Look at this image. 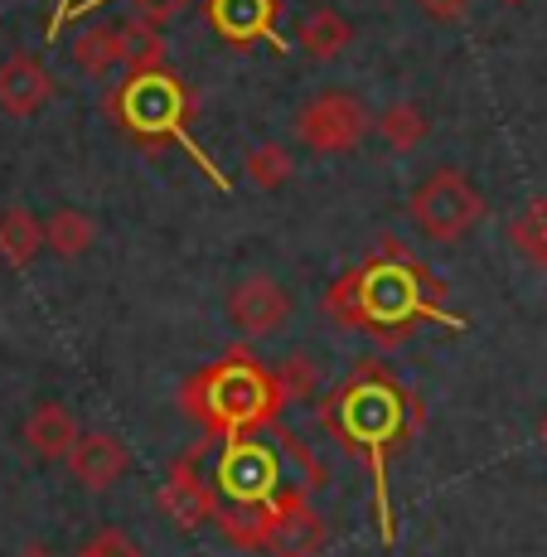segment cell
Wrapping results in <instances>:
<instances>
[{"label": "cell", "instance_id": "obj_27", "mask_svg": "<svg viewBox=\"0 0 547 557\" xmlns=\"http://www.w3.org/2000/svg\"><path fill=\"white\" fill-rule=\"evenodd\" d=\"M78 5H83V0H59V5H53V15H49V39H59L69 20H78Z\"/></svg>", "mask_w": 547, "mask_h": 557}, {"label": "cell", "instance_id": "obj_18", "mask_svg": "<svg viewBox=\"0 0 547 557\" xmlns=\"http://www.w3.org/2000/svg\"><path fill=\"white\" fill-rule=\"evenodd\" d=\"M45 248V223L29 209H5L0 213V262L29 267Z\"/></svg>", "mask_w": 547, "mask_h": 557}, {"label": "cell", "instance_id": "obj_21", "mask_svg": "<svg viewBox=\"0 0 547 557\" xmlns=\"http://www.w3.org/2000/svg\"><path fill=\"white\" fill-rule=\"evenodd\" d=\"M98 243V223L83 209H59L45 219V248H53L59 257H83Z\"/></svg>", "mask_w": 547, "mask_h": 557}, {"label": "cell", "instance_id": "obj_29", "mask_svg": "<svg viewBox=\"0 0 547 557\" xmlns=\"http://www.w3.org/2000/svg\"><path fill=\"white\" fill-rule=\"evenodd\" d=\"M20 557H49L45 548H25V553H20Z\"/></svg>", "mask_w": 547, "mask_h": 557}, {"label": "cell", "instance_id": "obj_8", "mask_svg": "<svg viewBox=\"0 0 547 557\" xmlns=\"http://www.w3.org/2000/svg\"><path fill=\"white\" fill-rule=\"evenodd\" d=\"M330 548V529L320 509L310 505L306 485H286L272 499V557H320Z\"/></svg>", "mask_w": 547, "mask_h": 557}, {"label": "cell", "instance_id": "obj_22", "mask_svg": "<svg viewBox=\"0 0 547 557\" xmlns=\"http://www.w3.org/2000/svg\"><path fill=\"white\" fill-rule=\"evenodd\" d=\"M243 170H248V185L252 189H286L296 180V160L286 146H276V141H266V146H252L248 160H243Z\"/></svg>", "mask_w": 547, "mask_h": 557}, {"label": "cell", "instance_id": "obj_9", "mask_svg": "<svg viewBox=\"0 0 547 557\" xmlns=\"http://www.w3.org/2000/svg\"><path fill=\"white\" fill-rule=\"evenodd\" d=\"M228 320H233V330H243L248 339L276 335V330H286V320H291V296H286L282 282H272V276H262V272L243 276L228 292Z\"/></svg>", "mask_w": 547, "mask_h": 557}, {"label": "cell", "instance_id": "obj_26", "mask_svg": "<svg viewBox=\"0 0 547 557\" xmlns=\"http://www.w3.org/2000/svg\"><path fill=\"white\" fill-rule=\"evenodd\" d=\"M92 5H107V0H83V5H78V15H88ZM175 5H179V0H146V10H141V15H150V20H156V25H160V20H165Z\"/></svg>", "mask_w": 547, "mask_h": 557}, {"label": "cell", "instance_id": "obj_5", "mask_svg": "<svg viewBox=\"0 0 547 557\" xmlns=\"http://www.w3.org/2000/svg\"><path fill=\"white\" fill-rule=\"evenodd\" d=\"M489 203L480 195V185L456 165H442L412 189L407 199V219L422 238L432 243H460L465 233H475L485 223Z\"/></svg>", "mask_w": 547, "mask_h": 557}, {"label": "cell", "instance_id": "obj_13", "mask_svg": "<svg viewBox=\"0 0 547 557\" xmlns=\"http://www.w3.org/2000/svg\"><path fill=\"white\" fill-rule=\"evenodd\" d=\"M78 436H83L78 417H73L63 403H45L25 417V446L39 460H69V451L78 446Z\"/></svg>", "mask_w": 547, "mask_h": 557}, {"label": "cell", "instance_id": "obj_11", "mask_svg": "<svg viewBox=\"0 0 547 557\" xmlns=\"http://www.w3.org/2000/svg\"><path fill=\"white\" fill-rule=\"evenodd\" d=\"M53 92H59V83H53V73L35 53H10V59L0 63V112L5 116L45 112L53 102Z\"/></svg>", "mask_w": 547, "mask_h": 557}, {"label": "cell", "instance_id": "obj_14", "mask_svg": "<svg viewBox=\"0 0 547 557\" xmlns=\"http://www.w3.org/2000/svg\"><path fill=\"white\" fill-rule=\"evenodd\" d=\"M296 45H300V53H310L315 63H330V59H339V53L353 45V25L339 15V10L315 5V10H306V15H300Z\"/></svg>", "mask_w": 547, "mask_h": 557}, {"label": "cell", "instance_id": "obj_2", "mask_svg": "<svg viewBox=\"0 0 547 557\" xmlns=\"http://www.w3.org/2000/svg\"><path fill=\"white\" fill-rule=\"evenodd\" d=\"M325 315L345 330H363L373 339L402 345L417 325L465 330V320L446 310V286L402 248L398 238H383V252L369 262L339 272L325 286Z\"/></svg>", "mask_w": 547, "mask_h": 557}, {"label": "cell", "instance_id": "obj_20", "mask_svg": "<svg viewBox=\"0 0 547 557\" xmlns=\"http://www.w3.org/2000/svg\"><path fill=\"white\" fill-rule=\"evenodd\" d=\"M509 243L519 248V257L529 267H543L547 272V199H529L519 213L509 219Z\"/></svg>", "mask_w": 547, "mask_h": 557}, {"label": "cell", "instance_id": "obj_16", "mask_svg": "<svg viewBox=\"0 0 547 557\" xmlns=\"http://www.w3.org/2000/svg\"><path fill=\"white\" fill-rule=\"evenodd\" d=\"M69 59L78 63L88 78H112L116 69H126V53H122V29L116 25H92L73 39Z\"/></svg>", "mask_w": 547, "mask_h": 557}, {"label": "cell", "instance_id": "obj_17", "mask_svg": "<svg viewBox=\"0 0 547 557\" xmlns=\"http://www.w3.org/2000/svg\"><path fill=\"white\" fill-rule=\"evenodd\" d=\"M373 132L383 136V146H388V151L412 156L417 146L432 136V116H426L417 102H393V107H383V112L373 116Z\"/></svg>", "mask_w": 547, "mask_h": 557}, {"label": "cell", "instance_id": "obj_1", "mask_svg": "<svg viewBox=\"0 0 547 557\" xmlns=\"http://www.w3.org/2000/svg\"><path fill=\"white\" fill-rule=\"evenodd\" d=\"M320 422H325V432L335 436L349 456L363 460V470H369V480H373V505H378V533L393 548V543H398V519H393V495H388V460L398 456L417 436V426L426 422L422 398L407 388L398 373L363 359L325 398Z\"/></svg>", "mask_w": 547, "mask_h": 557}, {"label": "cell", "instance_id": "obj_19", "mask_svg": "<svg viewBox=\"0 0 547 557\" xmlns=\"http://www.w3.org/2000/svg\"><path fill=\"white\" fill-rule=\"evenodd\" d=\"M122 53H126V73H150V69H165V35L150 15H132L122 20Z\"/></svg>", "mask_w": 547, "mask_h": 557}, {"label": "cell", "instance_id": "obj_23", "mask_svg": "<svg viewBox=\"0 0 547 557\" xmlns=\"http://www.w3.org/2000/svg\"><path fill=\"white\" fill-rule=\"evenodd\" d=\"M276 379H282V388H286V403H300V398H310V393L320 388V363H310V359H286L282 369H276Z\"/></svg>", "mask_w": 547, "mask_h": 557}, {"label": "cell", "instance_id": "obj_28", "mask_svg": "<svg viewBox=\"0 0 547 557\" xmlns=\"http://www.w3.org/2000/svg\"><path fill=\"white\" fill-rule=\"evenodd\" d=\"M538 442H543V451H547V412H543V422H538Z\"/></svg>", "mask_w": 547, "mask_h": 557}, {"label": "cell", "instance_id": "obj_6", "mask_svg": "<svg viewBox=\"0 0 547 557\" xmlns=\"http://www.w3.org/2000/svg\"><path fill=\"white\" fill-rule=\"evenodd\" d=\"M369 132H373V112L363 107V98H353L345 88L315 92L296 112V141L315 156H349Z\"/></svg>", "mask_w": 547, "mask_h": 557}, {"label": "cell", "instance_id": "obj_10", "mask_svg": "<svg viewBox=\"0 0 547 557\" xmlns=\"http://www.w3.org/2000/svg\"><path fill=\"white\" fill-rule=\"evenodd\" d=\"M203 15H209L213 35L233 49H252L262 39H272V49H286V39L276 35L282 0H203Z\"/></svg>", "mask_w": 547, "mask_h": 557}, {"label": "cell", "instance_id": "obj_3", "mask_svg": "<svg viewBox=\"0 0 547 557\" xmlns=\"http://www.w3.org/2000/svg\"><path fill=\"white\" fill-rule=\"evenodd\" d=\"M179 407H185L189 422L203 426V436L233 442V436H252L282 422L286 388L276 369H266L257 355L228 349L223 359L203 363L199 373L179 383Z\"/></svg>", "mask_w": 547, "mask_h": 557}, {"label": "cell", "instance_id": "obj_25", "mask_svg": "<svg viewBox=\"0 0 547 557\" xmlns=\"http://www.w3.org/2000/svg\"><path fill=\"white\" fill-rule=\"evenodd\" d=\"M422 15H432L436 25H456V20L470 15V0H417Z\"/></svg>", "mask_w": 547, "mask_h": 557}, {"label": "cell", "instance_id": "obj_24", "mask_svg": "<svg viewBox=\"0 0 547 557\" xmlns=\"http://www.w3.org/2000/svg\"><path fill=\"white\" fill-rule=\"evenodd\" d=\"M78 557H141V548H136L132 539H126L122 529H102L98 539L88 543V548H83Z\"/></svg>", "mask_w": 547, "mask_h": 557}, {"label": "cell", "instance_id": "obj_12", "mask_svg": "<svg viewBox=\"0 0 547 557\" xmlns=\"http://www.w3.org/2000/svg\"><path fill=\"white\" fill-rule=\"evenodd\" d=\"M126 470H132V451L107 432H83L78 446L69 451V475L83 490H112Z\"/></svg>", "mask_w": 547, "mask_h": 557}, {"label": "cell", "instance_id": "obj_30", "mask_svg": "<svg viewBox=\"0 0 547 557\" xmlns=\"http://www.w3.org/2000/svg\"><path fill=\"white\" fill-rule=\"evenodd\" d=\"M499 5H529V0H499Z\"/></svg>", "mask_w": 547, "mask_h": 557}, {"label": "cell", "instance_id": "obj_4", "mask_svg": "<svg viewBox=\"0 0 547 557\" xmlns=\"http://www.w3.org/2000/svg\"><path fill=\"white\" fill-rule=\"evenodd\" d=\"M107 116H112V122L122 126L126 136H136V141H146V146L179 141V151H185V156L203 170V175L213 180V189H233V185H228V175H223V170L199 151L195 136L185 132L189 88H185V83H179L170 69L132 73V78H126L116 92H107Z\"/></svg>", "mask_w": 547, "mask_h": 557}, {"label": "cell", "instance_id": "obj_15", "mask_svg": "<svg viewBox=\"0 0 547 557\" xmlns=\"http://www.w3.org/2000/svg\"><path fill=\"white\" fill-rule=\"evenodd\" d=\"M213 529L223 533V543L238 553H266L272 548V505H223L213 513Z\"/></svg>", "mask_w": 547, "mask_h": 557}, {"label": "cell", "instance_id": "obj_7", "mask_svg": "<svg viewBox=\"0 0 547 557\" xmlns=\"http://www.w3.org/2000/svg\"><path fill=\"white\" fill-rule=\"evenodd\" d=\"M213 436H203V446L175 456L165 470V485H160V513H165L175 529L195 533L203 523H213L219 513V490H213V470H203V460L213 451Z\"/></svg>", "mask_w": 547, "mask_h": 557}]
</instances>
